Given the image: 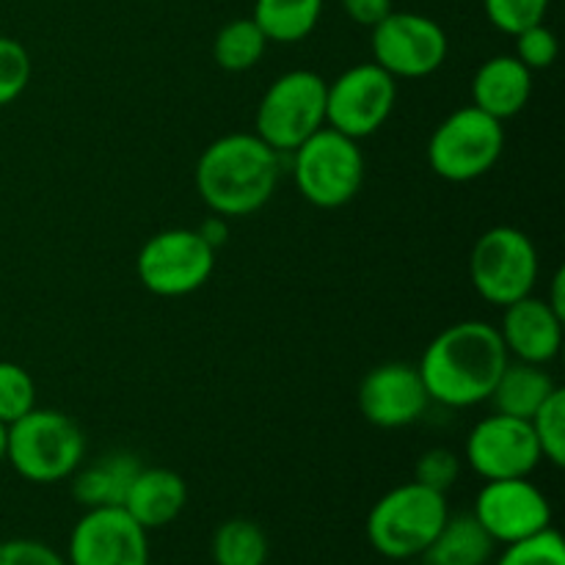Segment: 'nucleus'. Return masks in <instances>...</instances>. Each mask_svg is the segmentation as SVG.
<instances>
[{"label":"nucleus","mask_w":565,"mask_h":565,"mask_svg":"<svg viewBox=\"0 0 565 565\" xmlns=\"http://www.w3.org/2000/svg\"><path fill=\"white\" fill-rule=\"evenodd\" d=\"M364 154L359 141L323 127L292 149V180L298 193L320 210L351 202L364 185Z\"/></svg>","instance_id":"nucleus-5"},{"label":"nucleus","mask_w":565,"mask_h":565,"mask_svg":"<svg viewBox=\"0 0 565 565\" xmlns=\"http://www.w3.org/2000/svg\"><path fill=\"white\" fill-rule=\"evenodd\" d=\"M552 309L565 320V270L557 268L555 276H552V287H550V296L544 298Z\"/></svg>","instance_id":"nucleus-35"},{"label":"nucleus","mask_w":565,"mask_h":565,"mask_svg":"<svg viewBox=\"0 0 565 565\" xmlns=\"http://www.w3.org/2000/svg\"><path fill=\"white\" fill-rule=\"evenodd\" d=\"M268 36L252 17L232 20L215 33L213 39V58L221 70L226 72H248L263 61Z\"/></svg>","instance_id":"nucleus-23"},{"label":"nucleus","mask_w":565,"mask_h":565,"mask_svg":"<svg viewBox=\"0 0 565 565\" xmlns=\"http://www.w3.org/2000/svg\"><path fill=\"white\" fill-rule=\"evenodd\" d=\"M323 0H254L252 20L263 28L268 42H303L318 28Z\"/></svg>","instance_id":"nucleus-22"},{"label":"nucleus","mask_w":565,"mask_h":565,"mask_svg":"<svg viewBox=\"0 0 565 565\" xmlns=\"http://www.w3.org/2000/svg\"><path fill=\"white\" fill-rule=\"evenodd\" d=\"M141 472V461L130 452H110L103 461L72 475V497L83 508H121L132 480Z\"/></svg>","instance_id":"nucleus-19"},{"label":"nucleus","mask_w":565,"mask_h":565,"mask_svg":"<svg viewBox=\"0 0 565 565\" xmlns=\"http://www.w3.org/2000/svg\"><path fill=\"white\" fill-rule=\"evenodd\" d=\"M447 516V494L412 480L386 491L375 502L367 513V539L386 561H417L434 544Z\"/></svg>","instance_id":"nucleus-4"},{"label":"nucleus","mask_w":565,"mask_h":565,"mask_svg":"<svg viewBox=\"0 0 565 565\" xmlns=\"http://www.w3.org/2000/svg\"><path fill=\"white\" fill-rule=\"evenodd\" d=\"M199 235H202V241L207 243L213 252H218L221 246L226 243V237H230V230H226V218L224 215H210L207 221H204L202 226H199Z\"/></svg>","instance_id":"nucleus-34"},{"label":"nucleus","mask_w":565,"mask_h":565,"mask_svg":"<svg viewBox=\"0 0 565 565\" xmlns=\"http://www.w3.org/2000/svg\"><path fill=\"white\" fill-rule=\"evenodd\" d=\"M0 461H6V425L0 423Z\"/></svg>","instance_id":"nucleus-36"},{"label":"nucleus","mask_w":565,"mask_h":565,"mask_svg":"<svg viewBox=\"0 0 565 565\" xmlns=\"http://www.w3.org/2000/svg\"><path fill=\"white\" fill-rule=\"evenodd\" d=\"M86 456L81 425L55 408H31L6 428V461L28 483L50 486L72 478Z\"/></svg>","instance_id":"nucleus-3"},{"label":"nucleus","mask_w":565,"mask_h":565,"mask_svg":"<svg viewBox=\"0 0 565 565\" xmlns=\"http://www.w3.org/2000/svg\"><path fill=\"white\" fill-rule=\"evenodd\" d=\"M486 17L497 31L516 36L524 28L544 22L550 0H483Z\"/></svg>","instance_id":"nucleus-28"},{"label":"nucleus","mask_w":565,"mask_h":565,"mask_svg":"<svg viewBox=\"0 0 565 565\" xmlns=\"http://www.w3.org/2000/svg\"><path fill=\"white\" fill-rule=\"evenodd\" d=\"M185 505L188 486L180 475L163 467H141L121 508L149 533L174 522Z\"/></svg>","instance_id":"nucleus-18"},{"label":"nucleus","mask_w":565,"mask_h":565,"mask_svg":"<svg viewBox=\"0 0 565 565\" xmlns=\"http://www.w3.org/2000/svg\"><path fill=\"white\" fill-rule=\"evenodd\" d=\"M323 127L326 81L318 72H285L257 105V136L276 152H292Z\"/></svg>","instance_id":"nucleus-7"},{"label":"nucleus","mask_w":565,"mask_h":565,"mask_svg":"<svg viewBox=\"0 0 565 565\" xmlns=\"http://www.w3.org/2000/svg\"><path fill=\"white\" fill-rule=\"evenodd\" d=\"M533 94V72L516 55H494L472 77V105L505 121L522 114Z\"/></svg>","instance_id":"nucleus-17"},{"label":"nucleus","mask_w":565,"mask_h":565,"mask_svg":"<svg viewBox=\"0 0 565 565\" xmlns=\"http://www.w3.org/2000/svg\"><path fill=\"white\" fill-rule=\"evenodd\" d=\"M516 58L527 66L530 72L535 70H550L557 61V53H561V44H557V36L552 28H546L544 22L533 28H524L522 33H516Z\"/></svg>","instance_id":"nucleus-31"},{"label":"nucleus","mask_w":565,"mask_h":565,"mask_svg":"<svg viewBox=\"0 0 565 565\" xmlns=\"http://www.w3.org/2000/svg\"><path fill=\"white\" fill-rule=\"evenodd\" d=\"M475 519L494 544H516L552 527V505L544 491L527 478L486 480L475 500Z\"/></svg>","instance_id":"nucleus-14"},{"label":"nucleus","mask_w":565,"mask_h":565,"mask_svg":"<svg viewBox=\"0 0 565 565\" xmlns=\"http://www.w3.org/2000/svg\"><path fill=\"white\" fill-rule=\"evenodd\" d=\"M463 458L483 480L530 478L541 458L530 419L491 414L480 419L467 436Z\"/></svg>","instance_id":"nucleus-13"},{"label":"nucleus","mask_w":565,"mask_h":565,"mask_svg":"<svg viewBox=\"0 0 565 565\" xmlns=\"http://www.w3.org/2000/svg\"><path fill=\"white\" fill-rule=\"evenodd\" d=\"M502 121L475 105L458 108L441 121L428 141V163L447 182H472L489 174L502 158Z\"/></svg>","instance_id":"nucleus-6"},{"label":"nucleus","mask_w":565,"mask_h":565,"mask_svg":"<svg viewBox=\"0 0 565 565\" xmlns=\"http://www.w3.org/2000/svg\"><path fill=\"white\" fill-rule=\"evenodd\" d=\"M31 55L17 39L0 36V108L14 103L31 83Z\"/></svg>","instance_id":"nucleus-29"},{"label":"nucleus","mask_w":565,"mask_h":565,"mask_svg":"<svg viewBox=\"0 0 565 565\" xmlns=\"http://www.w3.org/2000/svg\"><path fill=\"white\" fill-rule=\"evenodd\" d=\"M458 475H461V458L447 447H434V450H425L419 456L417 467H414V483L447 494Z\"/></svg>","instance_id":"nucleus-30"},{"label":"nucleus","mask_w":565,"mask_h":565,"mask_svg":"<svg viewBox=\"0 0 565 565\" xmlns=\"http://www.w3.org/2000/svg\"><path fill=\"white\" fill-rule=\"evenodd\" d=\"M401 565H428V563H423V561H419V563H414V561H406V563H401Z\"/></svg>","instance_id":"nucleus-37"},{"label":"nucleus","mask_w":565,"mask_h":565,"mask_svg":"<svg viewBox=\"0 0 565 565\" xmlns=\"http://www.w3.org/2000/svg\"><path fill=\"white\" fill-rule=\"evenodd\" d=\"M469 279L494 307H508L530 296L539 281V252L527 232L516 226H491L469 254Z\"/></svg>","instance_id":"nucleus-8"},{"label":"nucleus","mask_w":565,"mask_h":565,"mask_svg":"<svg viewBox=\"0 0 565 565\" xmlns=\"http://www.w3.org/2000/svg\"><path fill=\"white\" fill-rule=\"evenodd\" d=\"M511 362L497 326L463 320L430 340L417 370L430 401L469 408L489 401L502 370Z\"/></svg>","instance_id":"nucleus-1"},{"label":"nucleus","mask_w":565,"mask_h":565,"mask_svg":"<svg viewBox=\"0 0 565 565\" xmlns=\"http://www.w3.org/2000/svg\"><path fill=\"white\" fill-rule=\"evenodd\" d=\"M215 565H265L268 563V535L257 522L230 519L210 541Z\"/></svg>","instance_id":"nucleus-24"},{"label":"nucleus","mask_w":565,"mask_h":565,"mask_svg":"<svg viewBox=\"0 0 565 565\" xmlns=\"http://www.w3.org/2000/svg\"><path fill=\"white\" fill-rule=\"evenodd\" d=\"M340 3L345 14L364 28H375L392 11V0H340Z\"/></svg>","instance_id":"nucleus-33"},{"label":"nucleus","mask_w":565,"mask_h":565,"mask_svg":"<svg viewBox=\"0 0 565 565\" xmlns=\"http://www.w3.org/2000/svg\"><path fill=\"white\" fill-rule=\"evenodd\" d=\"M36 408V384L31 373L14 362H0V423L9 428Z\"/></svg>","instance_id":"nucleus-26"},{"label":"nucleus","mask_w":565,"mask_h":565,"mask_svg":"<svg viewBox=\"0 0 565 565\" xmlns=\"http://www.w3.org/2000/svg\"><path fill=\"white\" fill-rule=\"evenodd\" d=\"M66 565H149V535L125 508H88L70 533Z\"/></svg>","instance_id":"nucleus-12"},{"label":"nucleus","mask_w":565,"mask_h":565,"mask_svg":"<svg viewBox=\"0 0 565 565\" xmlns=\"http://www.w3.org/2000/svg\"><path fill=\"white\" fill-rule=\"evenodd\" d=\"M279 185V152L257 132H230L210 143L196 163L202 202L224 218H246L263 210Z\"/></svg>","instance_id":"nucleus-2"},{"label":"nucleus","mask_w":565,"mask_h":565,"mask_svg":"<svg viewBox=\"0 0 565 565\" xmlns=\"http://www.w3.org/2000/svg\"><path fill=\"white\" fill-rule=\"evenodd\" d=\"M557 390L552 375L546 373L544 364H530V362H508L502 370L500 381H497L494 392L489 401L494 403L497 414H508L516 419H530L546 397Z\"/></svg>","instance_id":"nucleus-20"},{"label":"nucleus","mask_w":565,"mask_h":565,"mask_svg":"<svg viewBox=\"0 0 565 565\" xmlns=\"http://www.w3.org/2000/svg\"><path fill=\"white\" fill-rule=\"evenodd\" d=\"M215 252L196 230H163L149 237L136 257L138 281L152 296L182 298L207 285Z\"/></svg>","instance_id":"nucleus-9"},{"label":"nucleus","mask_w":565,"mask_h":565,"mask_svg":"<svg viewBox=\"0 0 565 565\" xmlns=\"http://www.w3.org/2000/svg\"><path fill=\"white\" fill-rule=\"evenodd\" d=\"M494 539L475 519V513L447 516L434 544L423 555L428 565H489L494 557Z\"/></svg>","instance_id":"nucleus-21"},{"label":"nucleus","mask_w":565,"mask_h":565,"mask_svg":"<svg viewBox=\"0 0 565 565\" xmlns=\"http://www.w3.org/2000/svg\"><path fill=\"white\" fill-rule=\"evenodd\" d=\"M428 403L423 375L406 362L379 364L359 384V412L375 428H406L423 417Z\"/></svg>","instance_id":"nucleus-15"},{"label":"nucleus","mask_w":565,"mask_h":565,"mask_svg":"<svg viewBox=\"0 0 565 565\" xmlns=\"http://www.w3.org/2000/svg\"><path fill=\"white\" fill-rule=\"evenodd\" d=\"M497 565H565V544L555 527L508 544Z\"/></svg>","instance_id":"nucleus-27"},{"label":"nucleus","mask_w":565,"mask_h":565,"mask_svg":"<svg viewBox=\"0 0 565 565\" xmlns=\"http://www.w3.org/2000/svg\"><path fill=\"white\" fill-rule=\"evenodd\" d=\"M0 565H66V561L42 541L14 539L0 544Z\"/></svg>","instance_id":"nucleus-32"},{"label":"nucleus","mask_w":565,"mask_h":565,"mask_svg":"<svg viewBox=\"0 0 565 565\" xmlns=\"http://www.w3.org/2000/svg\"><path fill=\"white\" fill-rule=\"evenodd\" d=\"M373 61L392 77L419 81L428 77L445 64L447 33L436 20L414 11L392 9L379 25L373 28Z\"/></svg>","instance_id":"nucleus-11"},{"label":"nucleus","mask_w":565,"mask_h":565,"mask_svg":"<svg viewBox=\"0 0 565 565\" xmlns=\"http://www.w3.org/2000/svg\"><path fill=\"white\" fill-rule=\"evenodd\" d=\"M502 342H505L508 356L516 362L550 364L561 353L563 345V318L533 292L519 301L502 307Z\"/></svg>","instance_id":"nucleus-16"},{"label":"nucleus","mask_w":565,"mask_h":565,"mask_svg":"<svg viewBox=\"0 0 565 565\" xmlns=\"http://www.w3.org/2000/svg\"><path fill=\"white\" fill-rule=\"evenodd\" d=\"M395 99L397 83L390 72L375 61L356 64L326 83V127L353 141L367 138L386 125Z\"/></svg>","instance_id":"nucleus-10"},{"label":"nucleus","mask_w":565,"mask_h":565,"mask_svg":"<svg viewBox=\"0 0 565 565\" xmlns=\"http://www.w3.org/2000/svg\"><path fill=\"white\" fill-rule=\"evenodd\" d=\"M535 441H539L541 458H546L555 467L565 463V392L557 386L544 406L530 417Z\"/></svg>","instance_id":"nucleus-25"}]
</instances>
